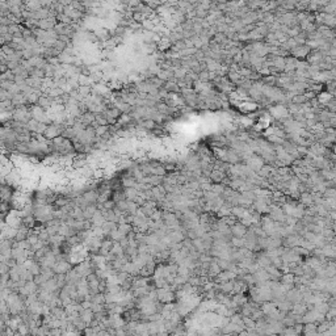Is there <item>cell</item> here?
<instances>
[{
  "label": "cell",
  "instance_id": "1",
  "mask_svg": "<svg viewBox=\"0 0 336 336\" xmlns=\"http://www.w3.org/2000/svg\"><path fill=\"white\" fill-rule=\"evenodd\" d=\"M246 231H247V227L242 223H239V225H235V226H232V229H231V234L234 236H238V238H242L246 235Z\"/></svg>",
  "mask_w": 336,
  "mask_h": 336
},
{
  "label": "cell",
  "instance_id": "2",
  "mask_svg": "<svg viewBox=\"0 0 336 336\" xmlns=\"http://www.w3.org/2000/svg\"><path fill=\"white\" fill-rule=\"evenodd\" d=\"M219 289L223 291V293H229V291H231L234 289V284L231 281H225L223 284L219 286Z\"/></svg>",
  "mask_w": 336,
  "mask_h": 336
},
{
  "label": "cell",
  "instance_id": "3",
  "mask_svg": "<svg viewBox=\"0 0 336 336\" xmlns=\"http://www.w3.org/2000/svg\"><path fill=\"white\" fill-rule=\"evenodd\" d=\"M210 177H212L214 181L221 183L222 180H223V173L221 172V169H218V171H214V172H212L210 173Z\"/></svg>",
  "mask_w": 336,
  "mask_h": 336
},
{
  "label": "cell",
  "instance_id": "4",
  "mask_svg": "<svg viewBox=\"0 0 336 336\" xmlns=\"http://www.w3.org/2000/svg\"><path fill=\"white\" fill-rule=\"evenodd\" d=\"M114 206H116V202L113 200H105L103 202V205H101V207H103L104 210H110V209H114Z\"/></svg>",
  "mask_w": 336,
  "mask_h": 336
},
{
  "label": "cell",
  "instance_id": "5",
  "mask_svg": "<svg viewBox=\"0 0 336 336\" xmlns=\"http://www.w3.org/2000/svg\"><path fill=\"white\" fill-rule=\"evenodd\" d=\"M135 183H137V180L134 177H128V179H124V181H122V184L126 188H134Z\"/></svg>",
  "mask_w": 336,
  "mask_h": 336
},
{
  "label": "cell",
  "instance_id": "6",
  "mask_svg": "<svg viewBox=\"0 0 336 336\" xmlns=\"http://www.w3.org/2000/svg\"><path fill=\"white\" fill-rule=\"evenodd\" d=\"M302 202H303V204H311V202H313V197L309 193L302 194Z\"/></svg>",
  "mask_w": 336,
  "mask_h": 336
},
{
  "label": "cell",
  "instance_id": "7",
  "mask_svg": "<svg viewBox=\"0 0 336 336\" xmlns=\"http://www.w3.org/2000/svg\"><path fill=\"white\" fill-rule=\"evenodd\" d=\"M232 244L235 246V247H240V246H244V239H240V238H238V236H235L232 239Z\"/></svg>",
  "mask_w": 336,
  "mask_h": 336
},
{
  "label": "cell",
  "instance_id": "8",
  "mask_svg": "<svg viewBox=\"0 0 336 336\" xmlns=\"http://www.w3.org/2000/svg\"><path fill=\"white\" fill-rule=\"evenodd\" d=\"M324 196H326V197H328V198H334V196H335V189H334V188L326 189Z\"/></svg>",
  "mask_w": 336,
  "mask_h": 336
}]
</instances>
